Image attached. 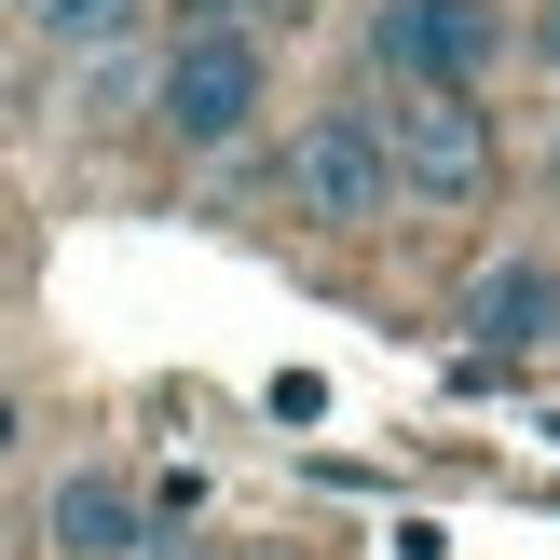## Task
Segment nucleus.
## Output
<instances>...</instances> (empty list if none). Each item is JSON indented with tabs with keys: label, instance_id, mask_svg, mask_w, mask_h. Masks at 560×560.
Wrapping results in <instances>:
<instances>
[{
	"label": "nucleus",
	"instance_id": "nucleus-5",
	"mask_svg": "<svg viewBox=\"0 0 560 560\" xmlns=\"http://www.w3.org/2000/svg\"><path fill=\"white\" fill-rule=\"evenodd\" d=\"M42 534H55V560H151V492H137L124 465H69L55 506H42Z\"/></svg>",
	"mask_w": 560,
	"mask_h": 560
},
{
	"label": "nucleus",
	"instance_id": "nucleus-6",
	"mask_svg": "<svg viewBox=\"0 0 560 560\" xmlns=\"http://www.w3.org/2000/svg\"><path fill=\"white\" fill-rule=\"evenodd\" d=\"M465 328H479V355H534V342H560V273H547V260H492L479 288H465Z\"/></svg>",
	"mask_w": 560,
	"mask_h": 560
},
{
	"label": "nucleus",
	"instance_id": "nucleus-9",
	"mask_svg": "<svg viewBox=\"0 0 560 560\" xmlns=\"http://www.w3.org/2000/svg\"><path fill=\"white\" fill-rule=\"evenodd\" d=\"M233 560H273V547H233Z\"/></svg>",
	"mask_w": 560,
	"mask_h": 560
},
{
	"label": "nucleus",
	"instance_id": "nucleus-8",
	"mask_svg": "<svg viewBox=\"0 0 560 560\" xmlns=\"http://www.w3.org/2000/svg\"><path fill=\"white\" fill-rule=\"evenodd\" d=\"M534 55H547V69H560V0H547V14H534Z\"/></svg>",
	"mask_w": 560,
	"mask_h": 560
},
{
	"label": "nucleus",
	"instance_id": "nucleus-10",
	"mask_svg": "<svg viewBox=\"0 0 560 560\" xmlns=\"http://www.w3.org/2000/svg\"><path fill=\"white\" fill-rule=\"evenodd\" d=\"M0 452H14V438H0Z\"/></svg>",
	"mask_w": 560,
	"mask_h": 560
},
{
	"label": "nucleus",
	"instance_id": "nucleus-2",
	"mask_svg": "<svg viewBox=\"0 0 560 560\" xmlns=\"http://www.w3.org/2000/svg\"><path fill=\"white\" fill-rule=\"evenodd\" d=\"M370 124H383V164H397L410 206H492L506 137H492L479 82H397V109H370Z\"/></svg>",
	"mask_w": 560,
	"mask_h": 560
},
{
	"label": "nucleus",
	"instance_id": "nucleus-4",
	"mask_svg": "<svg viewBox=\"0 0 560 560\" xmlns=\"http://www.w3.org/2000/svg\"><path fill=\"white\" fill-rule=\"evenodd\" d=\"M492 55H506L492 0H383L370 14V69L383 82H479Z\"/></svg>",
	"mask_w": 560,
	"mask_h": 560
},
{
	"label": "nucleus",
	"instance_id": "nucleus-1",
	"mask_svg": "<svg viewBox=\"0 0 560 560\" xmlns=\"http://www.w3.org/2000/svg\"><path fill=\"white\" fill-rule=\"evenodd\" d=\"M260 109H273V42L260 27H164L151 124L178 151H233V137H260Z\"/></svg>",
	"mask_w": 560,
	"mask_h": 560
},
{
	"label": "nucleus",
	"instance_id": "nucleus-3",
	"mask_svg": "<svg viewBox=\"0 0 560 560\" xmlns=\"http://www.w3.org/2000/svg\"><path fill=\"white\" fill-rule=\"evenodd\" d=\"M288 206L315 219V233H370V219H397V164H383V124L355 96L288 124Z\"/></svg>",
	"mask_w": 560,
	"mask_h": 560
},
{
	"label": "nucleus",
	"instance_id": "nucleus-7",
	"mask_svg": "<svg viewBox=\"0 0 560 560\" xmlns=\"http://www.w3.org/2000/svg\"><path fill=\"white\" fill-rule=\"evenodd\" d=\"M27 14H42L55 55H124L137 27H151V0H27Z\"/></svg>",
	"mask_w": 560,
	"mask_h": 560
}]
</instances>
